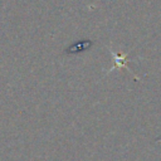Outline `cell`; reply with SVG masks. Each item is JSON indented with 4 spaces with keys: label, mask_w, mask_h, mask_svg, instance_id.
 Listing matches in <instances>:
<instances>
[{
    "label": "cell",
    "mask_w": 161,
    "mask_h": 161,
    "mask_svg": "<svg viewBox=\"0 0 161 161\" xmlns=\"http://www.w3.org/2000/svg\"><path fill=\"white\" fill-rule=\"evenodd\" d=\"M111 54L113 55V58H114V65L108 70V72H111V70H113L114 68H126L127 69V72L128 73H131L132 74V77L136 79V80H138V78L131 72V69L127 67V60H126V54H116V53H113V52H111Z\"/></svg>",
    "instance_id": "cell-1"
}]
</instances>
